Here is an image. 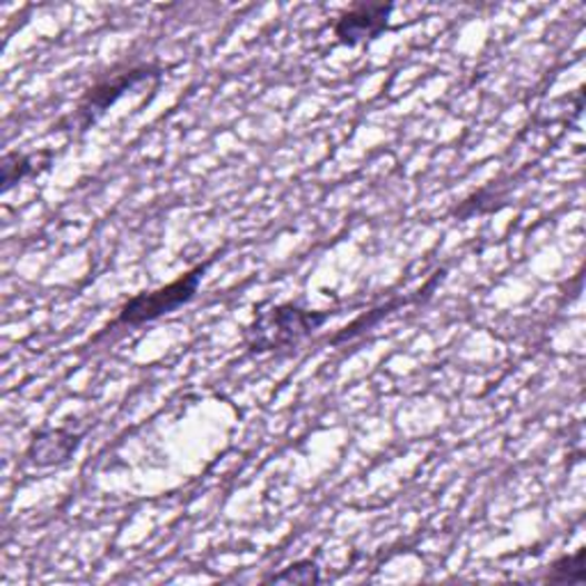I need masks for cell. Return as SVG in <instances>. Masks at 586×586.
Returning <instances> with one entry per match:
<instances>
[{"label": "cell", "mask_w": 586, "mask_h": 586, "mask_svg": "<svg viewBox=\"0 0 586 586\" xmlns=\"http://www.w3.org/2000/svg\"><path fill=\"white\" fill-rule=\"evenodd\" d=\"M328 317V311H307L294 305L270 307L246 330V341L255 354L287 348L315 332Z\"/></svg>", "instance_id": "1"}, {"label": "cell", "mask_w": 586, "mask_h": 586, "mask_svg": "<svg viewBox=\"0 0 586 586\" xmlns=\"http://www.w3.org/2000/svg\"><path fill=\"white\" fill-rule=\"evenodd\" d=\"M205 270H207V266H198V268L188 270L186 276H181L179 280H175L168 287H161V289H156V291L140 294V296L131 298L122 307L120 319H117V324L140 326V324L159 319L163 315H170V311H175L177 307H181L183 302H188L195 296V291H198L200 280L205 276Z\"/></svg>", "instance_id": "2"}, {"label": "cell", "mask_w": 586, "mask_h": 586, "mask_svg": "<svg viewBox=\"0 0 586 586\" xmlns=\"http://www.w3.org/2000/svg\"><path fill=\"white\" fill-rule=\"evenodd\" d=\"M156 76H159V69H153V67H131V69L120 71V73H110L106 81L97 83L86 95L81 106L76 108V112L69 117L67 122L71 127H78V129H88L97 120V115H101L125 92H129L131 88H136L142 81H147V78H156Z\"/></svg>", "instance_id": "3"}, {"label": "cell", "mask_w": 586, "mask_h": 586, "mask_svg": "<svg viewBox=\"0 0 586 586\" xmlns=\"http://www.w3.org/2000/svg\"><path fill=\"white\" fill-rule=\"evenodd\" d=\"M389 12H393V6H358L337 21L335 34L341 44L348 47L371 42L387 28Z\"/></svg>", "instance_id": "4"}, {"label": "cell", "mask_w": 586, "mask_h": 586, "mask_svg": "<svg viewBox=\"0 0 586 586\" xmlns=\"http://www.w3.org/2000/svg\"><path fill=\"white\" fill-rule=\"evenodd\" d=\"M78 445H81V436H73L69 431H62V428H56V431H44L34 436L28 449V458L34 465L64 463L78 449Z\"/></svg>", "instance_id": "5"}, {"label": "cell", "mask_w": 586, "mask_h": 586, "mask_svg": "<svg viewBox=\"0 0 586 586\" xmlns=\"http://www.w3.org/2000/svg\"><path fill=\"white\" fill-rule=\"evenodd\" d=\"M39 156H26V153H8L3 159V188L10 190L14 183L26 179L28 175L37 172Z\"/></svg>", "instance_id": "6"}, {"label": "cell", "mask_w": 586, "mask_h": 586, "mask_svg": "<svg viewBox=\"0 0 586 586\" xmlns=\"http://www.w3.org/2000/svg\"><path fill=\"white\" fill-rule=\"evenodd\" d=\"M548 582H568V584H582L584 582V550H577L570 557H562L553 564V570L548 573Z\"/></svg>", "instance_id": "7"}, {"label": "cell", "mask_w": 586, "mask_h": 586, "mask_svg": "<svg viewBox=\"0 0 586 586\" xmlns=\"http://www.w3.org/2000/svg\"><path fill=\"white\" fill-rule=\"evenodd\" d=\"M270 582H278V584H319L321 573H319V566L315 562H296L289 568H285L282 573L272 575Z\"/></svg>", "instance_id": "8"}]
</instances>
